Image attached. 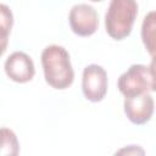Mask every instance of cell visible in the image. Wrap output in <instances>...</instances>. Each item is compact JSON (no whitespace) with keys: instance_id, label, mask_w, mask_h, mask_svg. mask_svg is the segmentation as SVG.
<instances>
[{"instance_id":"cell-7","label":"cell","mask_w":156,"mask_h":156,"mask_svg":"<svg viewBox=\"0 0 156 156\" xmlns=\"http://www.w3.org/2000/svg\"><path fill=\"white\" fill-rule=\"evenodd\" d=\"M4 68L6 76L16 83H27L35 74L33 60L23 51L12 52L6 58Z\"/></svg>"},{"instance_id":"cell-8","label":"cell","mask_w":156,"mask_h":156,"mask_svg":"<svg viewBox=\"0 0 156 156\" xmlns=\"http://www.w3.org/2000/svg\"><path fill=\"white\" fill-rule=\"evenodd\" d=\"M155 11H150L143 21L141 26V39L151 57L155 56Z\"/></svg>"},{"instance_id":"cell-3","label":"cell","mask_w":156,"mask_h":156,"mask_svg":"<svg viewBox=\"0 0 156 156\" xmlns=\"http://www.w3.org/2000/svg\"><path fill=\"white\" fill-rule=\"evenodd\" d=\"M119 91L127 98L143 93L155 91V71L154 62L150 66L132 65L124 73H122L117 82Z\"/></svg>"},{"instance_id":"cell-6","label":"cell","mask_w":156,"mask_h":156,"mask_svg":"<svg viewBox=\"0 0 156 156\" xmlns=\"http://www.w3.org/2000/svg\"><path fill=\"white\" fill-rule=\"evenodd\" d=\"M124 113L127 118L136 126L147 123L154 115V98L150 93H143L124 99Z\"/></svg>"},{"instance_id":"cell-2","label":"cell","mask_w":156,"mask_h":156,"mask_svg":"<svg viewBox=\"0 0 156 156\" xmlns=\"http://www.w3.org/2000/svg\"><path fill=\"white\" fill-rule=\"evenodd\" d=\"M138 16V4L135 0H111L105 15V28L107 34L115 40L127 38Z\"/></svg>"},{"instance_id":"cell-4","label":"cell","mask_w":156,"mask_h":156,"mask_svg":"<svg viewBox=\"0 0 156 156\" xmlns=\"http://www.w3.org/2000/svg\"><path fill=\"white\" fill-rule=\"evenodd\" d=\"M82 90L85 99L91 102H99L104 100L107 93L106 71L99 65H95V63L88 65L83 69Z\"/></svg>"},{"instance_id":"cell-9","label":"cell","mask_w":156,"mask_h":156,"mask_svg":"<svg viewBox=\"0 0 156 156\" xmlns=\"http://www.w3.org/2000/svg\"><path fill=\"white\" fill-rule=\"evenodd\" d=\"M20 152V144L13 130L0 128V156H16Z\"/></svg>"},{"instance_id":"cell-11","label":"cell","mask_w":156,"mask_h":156,"mask_svg":"<svg viewBox=\"0 0 156 156\" xmlns=\"http://www.w3.org/2000/svg\"><path fill=\"white\" fill-rule=\"evenodd\" d=\"M116 154H127V155H144V150L140 149L139 146H135V145H129L128 147H124V149H121L119 151H117Z\"/></svg>"},{"instance_id":"cell-1","label":"cell","mask_w":156,"mask_h":156,"mask_svg":"<svg viewBox=\"0 0 156 156\" xmlns=\"http://www.w3.org/2000/svg\"><path fill=\"white\" fill-rule=\"evenodd\" d=\"M41 66L45 82L54 89H67L74 79L68 51L60 45H49L41 52Z\"/></svg>"},{"instance_id":"cell-12","label":"cell","mask_w":156,"mask_h":156,"mask_svg":"<svg viewBox=\"0 0 156 156\" xmlns=\"http://www.w3.org/2000/svg\"><path fill=\"white\" fill-rule=\"evenodd\" d=\"M7 44H9V37L5 35H0V56L4 55V52L7 49Z\"/></svg>"},{"instance_id":"cell-10","label":"cell","mask_w":156,"mask_h":156,"mask_svg":"<svg viewBox=\"0 0 156 156\" xmlns=\"http://www.w3.org/2000/svg\"><path fill=\"white\" fill-rule=\"evenodd\" d=\"M13 24V15L10 7L5 4H0V35L9 37Z\"/></svg>"},{"instance_id":"cell-13","label":"cell","mask_w":156,"mask_h":156,"mask_svg":"<svg viewBox=\"0 0 156 156\" xmlns=\"http://www.w3.org/2000/svg\"><path fill=\"white\" fill-rule=\"evenodd\" d=\"M90 1H95V2H99V1H102V0H90Z\"/></svg>"},{"instance_id":"cell-5","label":"cell","mask_w":156,"mask_h":156,"mask_svg":"<svg viewBox=\"0 0 156 156\" xmlns=\"http://www.w3.org/2000/svg\"><path fill=\"white\" fill-rule=\"evenodd\" d=\"M68 22L74 34L79 37H90L99 27V16L93 6L88 4H78L71 9Z\"/></svg>"}]
</instances>
